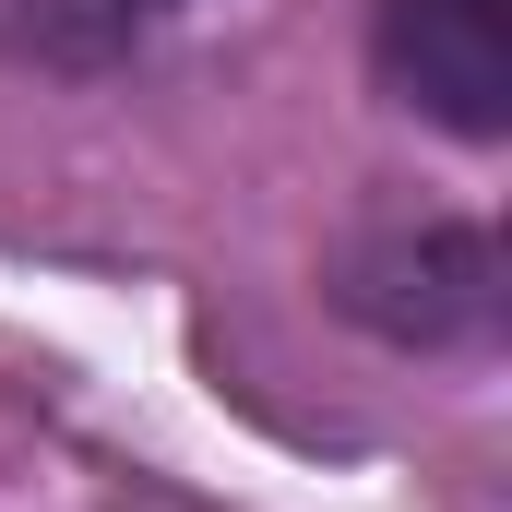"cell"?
Masks as SVG:
<instances>
[{"label":"cell","instance_id":"6da1fadb","mask_svg":"<svg viewBox=\"0 0 512 512\" xmlns=\"http://www.w3.org/2000/svg\"><path fill=\"white\" fill-rule=\"evenodd\" d=\"M382 84L453 143H501L512 120V0H382L370 12Z\"/></svg>","mask_w":512,"mask_h":512},{"label":"cell","instance_id":"3957f363","mask_svg":"<svg viewBox=\"0 0 512 512\" xmlns=\"http://www.w3.org/2000/svg\"><path fill=\"white\" fill-rule=\"evenodd\" d=\"M191 0H0V60L36 72H108L143 36H167Z\"/></svg>","mask_w":512,"mask_h":512},{"label":"cell","instance_id":"7a4b0ae2","mask_svg":"<svg viewBox=\"0 0 512 512\" xmlns=\"http://www.w3.org/2000/svg\"><path fill=\"white\" fill-rule=\"evenodd\" d=\"M346 310L382 322L393 346H465L501 322V262L477 227L429 215V227H370L346 251Z\"/></svg>","mask_w":512,"mask_h":512}]
</instances>
